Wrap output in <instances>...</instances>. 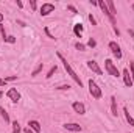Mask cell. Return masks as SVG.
I'll return each mask as SVG.
<instances>
[{"instance_id":"obj_1","label":"cell","mask_w":134,"mask_h":133,"mask_svg":"<svg viewBox=\"0 0 134 133\" xmlns=\"http://www.w3.org/2000/svg\"><path fill=\"white\" fill-rule=\"evenodd\" d=\"M56 55H58V58L61 60V63H63V66H64V69H66L67 75H70V78H72V80H73V81H75V83L80 86V88H81V86H83V81H81V78L78 77V74L73 70V67L70 66V63L67 61V58L64 57V55H63V53H61V52H58Z\"/></svg>"},{"instance_id":"obj_2","label":"cell","mask_w":134,"mask_h":133,"mask_svg":"<svg viewBox=\"0 0 134 133\" xmlns=\"http://www.w3.org/2000/svg\"><path fill=\"white\" fill-rule=\"evenodd\" d=\"M104 69H106V72H108L111 77H114V78H119V77H122V72L117 69L115 63H114L112 60H109V58H106V60H104Z\"/></svg>"},{"instance_id":"obj_3","label":"cell","mask_w":134,"mask_h":133,"mask_svg":"<svg viewBox=\"0 0 134 133\" xmlns=\"http://www.w3.org/2000/svg\"><path fill=\"white\" fill-rule=\"evenodd\" d=\"M87 86H89V94H91L95 100H100L101 97H103L101 88L97 85V81H95V80H92V78H91V80L87 81Z\"/></svg>"},{"instance_id":"obj_4","label":"cell","mask_w":134,"mask_h":133,"mask_svg":"<svg viewBox=\"0 0 134 133\" xmlns=\"http://www.w3.org/2000/svg\"><path fill=\"white\" fill-rule=\"evenodd\" d=\"M98 6H100L101 13H104V14H106V17H108V19H109V22L112 24V27H117V22H115V16H112V14L109 13V8H108L106 2H104V0H98Z\"/></svg>"},{"instance_id":"obj_5","label":"cell","mask_w":134,"mask_h":133,"mask_svg":"<svg viewBox=\"0 0 134 133\" xmlns=\"http://www.w3.org/2000/svg\"><path fill=\"white\" fill-rule=\"evenodd\" d=\"M109 50H111V53L117 58V60H122V57H123V53H122V49H120V45L115 42V41H111L109 42Z\"/></svg>"},{"instance_id":"obj_6","label":"cell","mask_w":134,"mask_h":133,"mask_svg":"<svg viewBox=\"0 0 134 133\" xmlns=\"http://www.w3.org/2000/svg\"><path fill=\"white\" fill-rule=\"evenodd\" d=\"M53 11H55V5H53V3H42V5H41V9H39V14H41L42 17H45V16L52 14Z\"/></svg>"},{"instance_id":"obj_7","label":"cell","mask_w":134,"mask_h":133,"mask_svg":"<svg viewBox=\"0 0 134 133\" xmlns=\"http://www.w3.org/2000/svg\"><path fill=\"white\" fill-rule=\"evenodd\" d=\"M122 77H123V83H125V86L126 88H133V78H131V74H130V70H128V67H125L123 70H122Z\"/></svg>"},{"instance_id":"obj_8","label":"cell","mask_w":134,"mask_h":133,"mask_svg":"<svg viewBox=\"0 0 134 133\" xmlns=\"http://www.w3.org/2000/svg\"><path fill=\"white\" fill-rule=\"evenodd\" d=\"M6 96H8V99L11 100L13 103H17V102L20 100V93H19L16 88H9L8 93H6Z\"/></svg>"},{"instance_id":"obj_9","label":"cell","mask_w":134,"mask_h":133,"mask_svg":"<svg viewBox=\"0 0 134 133\" xmlns=\"http://www.w3.org/2000/svg\"><path fill=\"white\" fill-rule=\"evenodd\" d=\"M86 64H87V67H89L94 74H97V75H101V74H103L101 67L98 66V63H97L95 60H89V61H86Z\"/></svg>"},{"instance_id":"obj_10","label":"cell","mask_w":134,"mask_h":133,"mask_svg":"<svg viewBox=\"0 0 134 133\" xmlns=\"http://www.w3.org/2000/svg\"><path fill=\"white\" fill-rule=\"evenodd\" d=\"M64 129L67 132H75V133H81V130H83V127L76 122H67V124H64Z\"/></svg>"},{"instance_id":"obj_11","label":"cell","mask_w":134,"mask_h":133,"mask_svg":"<svg viewBox=\"0 0 134 133\" xmlns=\"http://www.w3.org/2000/svg\"><path fill=\"white\" fill-rule=\"evenodd\" d=\"M72 108H73V111L78 113V114H86V105H84L83 102H73V103H72Z\"/></svg>"},{"instance_id":"obj_12","label":"cell","mask_w":134,"mask_h":133,"mask_svg":"<svg viewBox=\"0 0 134 133\" xmlns=\"http://www.w3.org/2000/svg\"><path fill=\"white\" fill-rule=\"evenodd\" d=\"M111 114L114 117L119 116V108H117V99H115V96H111Z\"/></svg>"},{"instance_id":"obj_13","label":"cell","mask_w":134,"mask_h":133,"mask_svg":"<svg viewBox=\"0 0 134 133\" xmlns=\"http://www.w3.org/2000/svg\"><path fill=\"white\" fill-rule=\"evenodd\" d=\"M28 127L33 130L34 133H41V122L39 121H36V119H31V121H28Z\"/></svg>"},{"instance_id":"obj_14","label":"cell","mask_w":134,"mask_h":133,"mask_svg":"<svg viewBox=\"0 0 134 133\" xmlns=\"http://www.w3.org/2000/svg\"><path fill=\"white\" fill-rule=\"evenodd\" d=\"M0 116H2L3 119H5V122H6V124H11V119H9V114H8V111H6V110H5V108L2 106V105H0Z\"/></svg>"},{"instance_id":"obj_15","label":"cell","mask_w":134,"mask_h":133,"mask_svg":"<svg viewBox=\"0 0 134 133\" xmlns=\"http://www.w3.org/2000/svg\"><path fill=\"white\" fill-rule=\"evenodd\" d=\"M123 113H125V117H126V122H128V124H130L131 127H134V117L131 116V114H130V111H128V108H126V106L123 108Z\"/></svg>"},{"instance_id":"obj_16","label":"cell","mask_w":134,"mask_h":133,"mask_svg":"<svg viewBox=\"0 0 134 133\" xmlns=\"http://www.w3.org/2000/svg\"><path fill=\"white\" fill-rule=\"evenodd\" d=\"M73 33L76 38H81V33H83V25L81 24H75L73 25Z\"/></svg>"},{"instance_id":"obj_17","label":"cell","mask_w":134,"mask_h":133,"mask_svg":"<svg viewBox=\"0 0 134 133\" xmlns=\"http://www.w3.org/2000/svg\"><path fill=\"white\" fill-rule=\"evenodd\" d=\"M42 70H44V64H42V63H39L37 66L34 67V70L31 72V77H37V75H39Z\"/></svg>"},{"instance_id":"obj_18","label":"cell","mask_w":134,"mask_h":133,"mask_svg":"<svg viewBox=\"0 0 134 133\" xmlns=\"http://www.w3.org/2000/svg\"><path fill=\"white\" fill-rule=\"evenodd\" d=\"M106 5H108V8H109V13H111L112 16H115V14H117V9H115V5H114V2L108 0V2H106Z\"/></svg>"},{"instance_id":"obj_19","label":"cell","mask_w":134,"mask_h":133,"mask_svg":"<svg viewBox=\"0 0 134 133\" xmlns=\"http://www.w3.org/2000/svg\"><path fill=\"white\" fill-rule=\"evenodd\" d=\"M11 125H13V133H20L22 132V127H20V124H19L17 121L11 122Z\"/></svg>"},{"instance_id":"obj_20","label":"cell","mask_w":134,"mask_h":133,"mask_svg":"<svg viewBox=\"0 0 134 133\" xmlns=\"http://www.w3.org/2000/svg\"><path fill=\"white\" fill-rule=\"evenodd\" d=\"M86 47H87V45H84L83 42H75V49H76V50H80V52H84V50H86Z\"/></svg>"},{"instance_id":"obj_21","label":"cell","mask_w":134,"mask_h":133,"mask_svg":"<svg viewBox=\"0 0 134 133\" xmlns=\"http://www.w3.org/2000/svg\"><path fill=\"white\" fill-rule=\"evenodd\" d=\"M56 69H58V67H56V64H55V66H52V67H50V70L47 72V75H45V77H47V78H52V77H53V74L56 72Z\"/></svg>"},{"instance_id":"obj_22","label":"cell","mask_w":134,"mask_h":133,"mask_svg":"<svg viewBox=\"0 0 134 133\" xmlns=\"http://www.w3.org/2000/svg\"><path fill=\"white\" fill-rule=\"evenodd\" d=\"M97 45V41L94 39V38H89V41H87V47H91V49H94Z\"/></svg>"},{"instance_id":"obj_23","label":"cell","mask_w":134,"mask_h":133,"mask_svg":"<svg viewBox=\"0 0 134 133\" xmlns=\"http://www.w3.org/2000/svg\"><path fill=\"white\" fill-rule=\"evenodd\" d=\"M130 74H131V78H133V83H134V61H130Z\"/></svg>"},{"instance_id":"obj_24","label":"cell","mask_w":134,"mask_h":133,"mask_svg":"<svg viewBox=\"0 0 134 133\" xmlns=\"http://www.w3.org/2000/svg\"><path fill=\"white\" fill-rule=\"evenodd\" d=\"M3 41H5V42H8V44H14V42H16V38H14V36H6Z\"/></svg>"},{"instance_id":"obj_25","label":"cell","mask_w":134,"mask_h":133,"mask_svg":"<svg viewBox=\"0 0 134 133\" xmlns=\"http://www.w3.org/2000/svg\"><path fill=\"white\" fill-rule=\"evenodd\" d=\"M56 89H58V91H69V89H70V85H61V86H58Z\"/></svg>"},{"instance_id":"obj_26","label":"cell","mask_w":134,"mask_h":133,"mask_svg":"<svg viewBox=\"0 0 134 133\" xmlns=\"http://www.w3.org/2000/svg\"><path fill=\"white\" fill-rule=\"evenodd\" d=\"M67 9H69L70 13H73V14H76V13H78V9H76L73 5H67Z\"/></svg>"},{"instance_id":"obj_27","label":"cell","mask_w":134,"mask_h":133,"mask_svg":"<svg viewBox=\"0 0 134 133\" xmlns=\"http://www.w3.org/2000/svg\"><path fill=\"white\" fill-rule=\"evenodd\" d=\"M14 80H17V75H9V77H5V81L8 83V81H14Z\"/></svg>"},{"instance_id":"obj_28","label":"cell","mask_w":134,"mask_h":133,"mask_svg":"<svg viewBox=\"0 0 134 133\" xmlns=\"http://www.w3.org/2000/svg\"><path fill=\"white\" fill-rule=\"evenodd\" d=\"M0 33H2V38H3V39L6 38V32H5V25H3V24H0Z\"/></svg>"},{"instance_id":"obj_29","label":"cell","mask_w":134,"mask_h":133,"mask_svg":"<svg viewBox=\"0 0 134 133\" xmlns=\"http://www.w3.org/2000/svg\"><path fill=\"white\" fill-rule=\"evenodd\" d=\"M44 32H45V34H47V36H48V38H50V39H56V38H55V34H52V33H50V30H48V28H47V27H45V28H44Z\"/></svg>"},{"instance_id":"obj_30","label":"cell","mask_w":134,"mask_h":133,"mask_svg":"<svg viewBox=\"0 0 134 133\" xmlns=\"http://www.w3.org/2000/svg\"><path fill=\"white\" fill-rule=\"evenodd\" d=\"M87 19L91 21V24H92V25H97V21H95V17H94L92 14H89V16H87Z\"/></svg>"},{"instance_id":"obj_31","label":"cell","mask_w":134,"mask_h":133,"mask_svg":"<svg viewBox=\"0 0 134 133\" xmlns=\"http://www.w3.org/2000/svg\"><path fill=\"white\" fill-rule=\"evenodd\" d=\"M30 6H31V9H36V8H37V3H36L34 0H30Z\"/></svg>"},{"instance_id":"obj_32","label":"cell","mask_w":134,"mask_h":133,"mask_svg":"<svg viewBox=\"0 0 134 133\" xmlns=\"http://www.w3.org/2000/svg\"><path fill=\"white\" fill-rule=\"evenodd\" d=\"M24 133H34V132L30 129V127H25V129H24Z\"/></svg>"},{"instance_id":"obj_33","label":"cell","mask_w":134,"mask_h":133,"mask_svg":"<svg viewBox=\"0 0 134 133\" xmlns=\"http://www.w3.org/2000/svg\"><path fill=\"white\" fill-rule=\"evenodd\" d=\"M112 30H114V33L117 34V36H120V30H119L117 27H112Z\"/></svg>"},{"instance_id":"obj_34","label":"cell","mask_w":134,"mask_h":133,"mask_svg":"<svg viewBox=\"0 0 134 133\" xmlns=\"http://www.w3.org/2000/svg\"><path fill=\"white\" fill-rule=\"evenodd\" d=\"M91 2V5H94V6H98V2L97 0H89Z\"/></svg>"},{"instance_id":"obj_35","label":"cell","mask_w":134,"mask_h":133,"mask_svg":"<svg viewBox=\"0 0 134 133\" xmlns=\"http://www.w3.org/2000/svg\"><path fill=\"white\" fill-rule=\"evenodd\" d=\"M16 3H17V6H19V8H24V3H22V2H20V0H17V2H16Z\"/></svg>"},{"instance_id":"obj_36","label":"cell","mask_w":134,"mask_h":133,"mask_svg":"<svg viewBox=\"0 0 134 133\" xmlns=\"http://www.w3.org/2000/svg\"><path fill=\"white\" fill-rule=\"evenodd\" d=\"M6 85V81H5V78H0V86H5Z\"/></svg>"},{"instance_id":"obj_37","label":"cell","mask_w":134,"mask_h":133,"mask_svg":"<svg viewBox=\"0 0 134 133\" xmlns=\"http://www.w3.org/2000/svg\"><path fill=\"white\" fill-rule=\"evenodd\" d=\"M128 33H130V36L133 38V41H134V30H128Z\"/></svg>"},{"instance_id":"obj_38","label":"cell","mask_w":134,"mask_h":133,"mask_svg":"<svg viewBox=\"0 0 134 133\" xmlns=\"http://www.w3.org/2000/svg\"><path fill=\"white\" fill-rule=\"evenodd\" d=\"M17 24H19L20 27H25V22H22V21H17Z\"/></svg>"},{"instance_id":"obj_39","label":"cell","mask_w":134,"mask_h":133,"mask_svg":"<svg viewBox=\"0 0 134 133\" xmlns=\"http://www.w3.org/2000/svg\"><path fill=\"white\" fill-rule=\"evenodd\" d=\"M3 17H5V16H3V13H0V24H3Z\"/></svg>"},{"instance_id":"obj_40","label":"cell","mask_w":134,"mask_h":133,"mask_svg":"<svg viewBox=\"0 0 134 133\" xmlns=\"http://www.w3.org/2000/svg\"><path fill=\"white\" fill-rule=\"evenodd\" d=\"M2 97H3V91H0V99H2Z\"/></svg>"},{"instance_id":"obj_41","label":"cell","mask_w":134,"mask_h":133,"mask_svg":"<svg viewBox=\"0 0 134 133\" xmlns=\"http://www.w3.org/2000/svg\"><path fill=\"white\" fill-rule=\"evenodd\" d=\"M131 8H133V11H134V3H133V5H131Z\"/></svg>"}]
</instances>
